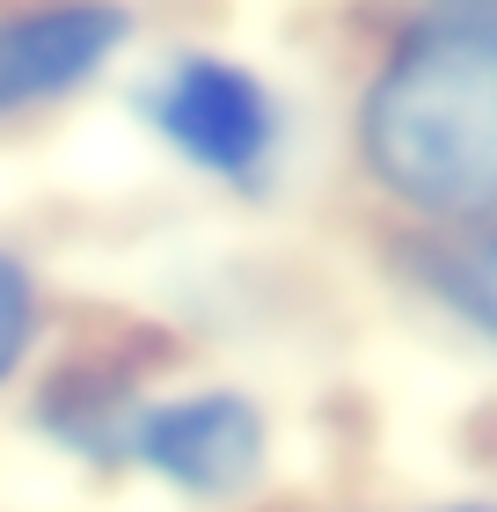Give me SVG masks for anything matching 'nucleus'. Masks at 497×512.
I'll list each match as a JSON object with an SVG mask.
<instances>
[{"label": "nucleus", "mask_w": 497, "mask_h": 512, "mask_svg": "<svg viewBox=\"0 0 497 512\" xmlns=\"http://www.w3.org/2000/svg\"><path fill=\"white\" fill-rule=\"evenodd\" d=\"M351 169L410 235L497 220V0H410L351 96Z\"/></svg>", "instance_id": "nucleus-1"}, {"label": "nucleus", "mask_w": 497, "mask_h": 512, "mask_svg": "<svg viewBox=\"0 0 497 512\" xmlns=\"http://www.w3.org/2000/svg\"><path fill=\"white\" fill-rule=\"evenodd\" d=\"M410 264H417V293L468 344L497 352V220L461 227V235H417Z\"/></svg>", "instance_id": "nucleus-5"}, {"label": "nucleus", "mask_w": 497, "mask_h": 512, "mask_svg": "<svg viewBox=\"0 0 497 512\" xmlns=\"http://www.w3.org/2000/svg\"><path fill=\"white\" fill-rule=\"evenodd\" d=\"M132 15L117 0H44V8L0 15V118L66 103L125 52Z\"/></svg>", "instance_id": "nucleus-4"}, {"label": "nucleus", "mask_w": 497, "mask_h": 512, "mask_svg": "<svg viewBox=\"0 0 497 512\" xmlns=\"http://www.w3.org/2000/svg\"><path fill=\"white\" fill-rule=\"evenodd\" d=\"M410 512H497V498H454V505H410Z\"/></svg>", "instance_id": "nucleus-7"}, {"label": "nucleus", "mask_w": 497, "mask_h": 512, "mask_svg": "<svg viewBox=\"0 0 497 512\" xmlns=\"http://www.w3.org/2000/svg\"><path fill=\"white\" fill-rule=\"evenodd\" d=\"M37 322H44V300H37V278L30 264H15L0 249V388L22 374V359L37 352Z\"/></svg>", "instance_id": "nucleus-6"}, {"label": "nucleus", "mask_w": 497, "mask_h": 512, "mask_svg": "<svg viewBox=\"0 0 497 512\" xmlns=\"http://www.w3.org/2000/svg\"><path fill=\"white\" fill-rule=\"evenodd\" d=\"M139 118L191 176L220 183L234 198H271L286 176V103L256 66L183 44L147 74Z\"/></svg>", "instance_id": "nucleus-2"}, {"label": "nucleus", "mask_w": 497, "mask_h": 512, "mask_svg": "<svg viewBox=\"0 0 497 512\" xmlns=\"http://www.w3.org/2000/svg\"><path fill=\"white\" fill-rule=\"evenodd\" d=\"M117 461L183 505H242L271 483V410L227 381L139 395Z\"/></svg>", "instance_id": "nucleus-3"}]
</instances>
